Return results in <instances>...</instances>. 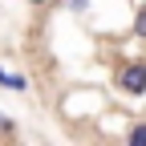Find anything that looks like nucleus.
Returning <instances> with one entry per match:
<instances>
[{
  "label": "nucleus",
  "instance_id": "1",
  "mask_svg": "<svg viewBox=\"0 0 146 146\" xmlns=\"http://www.w3.org/2000/svg\"><path fill=\"white\" fill-rule=\"evenodd\" d=\"M114 81H118V89H122L126 98H142L146 94V57H130V61L118 69Z\"/></svg>",
  "mask_w": 146,
  "mask_h": 146
},
{
  "label": "nucleus",
  "instance_id": "8",
  "mask_svg": "<svg viewBox=\"0 0 146 146\" xmlns=\"http://www.w3.org/2000/svg\"><path fill=\"white\" fill-rule=\"evenodd\" d=\"M0 85H4V69H0Z\"/></svg>",
  "mask_w": 146,
  "mask_h": 146
},
{
  "label": "nucleus",
  "instance_id": "5",
  "mask_svg": "<svg viewBox=\"0 0 146 146\" xmlns=\"http://www.w3.org/2000/svg\"><path fill=\"white\" fill-rule=\"evenodd\" d=\"M0 138H16V122L0 114Z\"/></svg>",
  "mask_w": 146,
  "mask_h": 146
},
{
  "label": "nucleus",
  "instance_id": "3",
  "mask_svg": "<svg viewBox=\"0 0 146 146\" xmlns=\"http://www.w3.org/2000/svg\"><path fill=\"white\" fill-rule=\"evenodd\" d=\"M134 36H138V41H146V4H138V12H134Z\"/></svg>",
  "mask_w": 146,
  "mask_h": 146
},
{
  "label": "nucleus",
  "instance_id": "6",
  "mask_svg": "<svg viewBox=\"0 0 146 146\" xmlns=\"http://www.w3.org/2000/svg\"><path fill=\"white\" fill-rule=\"evenodd\" d=\"M65 4H69L73 12H85V8H89V0H65Z\"/></svg>",
  "mask_w": 146,
  "mask_h": 146
},
{
  "label": "nucleus",
  "instance_id": "7",
  "mask_svg": "<svg viewBox=\"0 0 146 146\" xmlns=\"http://www.w3.org/2000/svg\"><path fill=\"white\" fill-rule=\"evenodd\" d=\"M29 4H33V8H45V4H49V0H29Z\"/></svg>",
  "mask_w": 146,
  "mask_h": 146
},
{
  "label": "nucleus",
  "instance_id": "4",
  "mask_svg": "<svg viewBox=\"0 0 146 146\" xmlns=\"http://www.w3.org/2000/svg\"><path fill=\"white\" fill-rule=\"evenodd\" d=\"M4 85H8V89H16V94H21V89H29V81L21 77V73H4Z\"/></svg>",
  "mask_w": 146,
  "mask_h": 146
},
{
  "label": "nucleus",
  "instance_id": "2",
  "mask_svg": "<svg viewBox=\"0 0 146 146\" xmlns=\"http://www.w3.org/2000/svg\"><path fill=\"white\" fill-rule=\"evenodd\" d=\"M126 142L130 146H146V122H134L130 130H126Z\"/></svg>",
  "mask_w": 146,
  "mask_h": 146
}]
</instances>
